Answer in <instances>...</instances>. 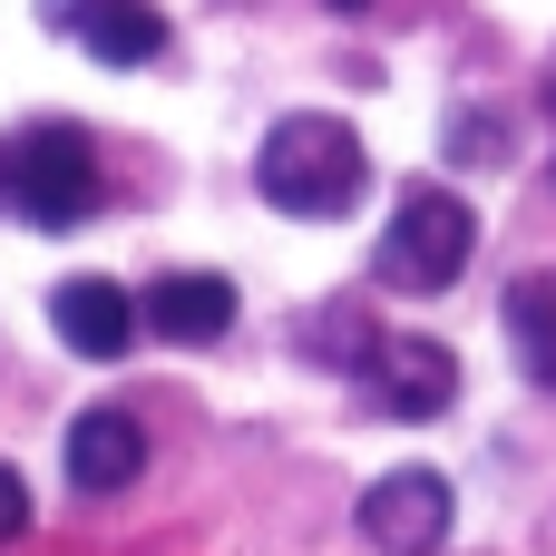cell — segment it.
<instances>
[{"label": "cell", "instance_id": "9c48e42d", "mask_svg": "<svg viewBox=\"0 0 556 556\" xmlns=\"http://www.w3.org/2000/svg\"><path fill=\"white\" fill-rule=\"evenodd\" d=\"M78 49H88L98 68H147V59L166 49V20H156V0H108V10L78 29Z\"/></svg>", "mask_w": 556, "mask_h": 556}, {"label": "cell", "instance_id": "52a82bcc", "mask_svg": "<svg viewBox=\"0 0 556 556\" xmlns=\"http://www.w3.org/2000/svg\"><path fill=\"white\" fill-rule=\"evenodd\" d=\"M59 459H68V489H127V479L147 469V430H137L127 410H78Z\"/></svg>", "mask_w": 556, "mask_h": 556}, {"label": "cell", "instance_id": "5b68a950", "mask_svg": "<svg viewBox=\"0 0 556 556\" xmlns=\"http://www.w3.org/2000/svg\"><path fill=\"white\" fill-rule=\"evenodd\" d=\"M362 538L381 556H430L450 538V479H440V469H391V479L362 498Z\"/></svg>", "mask_w": 556, "mask_h": 556}, {"label": "cell", "instance_id": "277c9868", "mask_svg": "<svg viewBox=\"0 0 556 556\" xmlns=\"http://www.w3.org/2000/svg\"><path fill=\"white\" fill-rule=\"evenodd\" d=\"M371 401H381L391 420H440V410L459 401L450 342H430V332H381V342H371Z\"/></svg>", "mask_w": 556, "mask_h": 556}, {"label": "cell", "instance_id": "7a4b0ae2", "mask_svg": "<svg viewBox=\"0 0 556 556\" xmlns=\"http://www.w3.org/2000/svg\"><path fill=\"white\" fill-rule=\"evenodd\" d=\"M0 205L20 225H88L98 215V147L78 127H20L0 147Z\"/></svg>", "mask_w": 556, "mask_h": 556}, {"label": "cell", "instance_id": "30bf717a", "mask_svg": "<svg viewBox=\"0 0 556 556\" xmlns=\"http://www.w3.org/2000/svg\"><path fill=\"white\" fill-rule=\"evenodd\" d=\"M508 342H518L528 381H547V391H556V283H547V274L508 283Z\"/></svg>", "mask_w": 556, "mask_h": 556}, {"label": "cell", "instance_id": "7c38bea8", "mask_svg": "<svg viewBox=\"0 0 556 556\" xmlns=\"http://www.w3.org/2000/svg\"><path fill=\"white\" fill-rule=\"evenodd\" d=\"M98 10H108V0H39V20H49V29H88Z\"/></svg>", "mask_w": 556, "mask_h": 556}, {"label": "cell", "instance_id": "4fadbf2b", "mask_svg": "<svg viewBox=\"0 0 556 556\" xmlns=\"http://www.w3.org/2000/svg\"><path fill=\"white\" fill-rule=\"evenodd\" d=\"M332 10H362V0H332Z\"/></svg>", "mask_w": 556, "mask_h": 556}, {"label": "cell", "instance_id": "ba28073f", "mask_svg": "<svg viewBox=\"0 0 556 556\" xmlns=\"http://www.w3.org/2000/svg\"><path fill=\"white\" fill-rule=\"evenodd\" d=\"M147 323L166 342H225L235 332V283L225 274H166V283H147Z\"/></svg>", "mask_w": 556, "mask_h": 556}, {"label": "cell", "instance_id": "8992f818", "mask_svg": "<svg viewBox=\"0 0 556 556\" xmlns=\"http://www.w3.org/2000/svg\"><path fill=\"white\" fill-rule=\"evenodd\" d=\"M49 323H59V342H68L78 362H117V352L137 342V303H127L108 274L59 283V293H49Z\"/></svg>", "mask_w": 556, "mask_h": 556}, {"label": "cell", "instance_id": "8fae6325", "mask_svg": "<svg viewBox=\"0 0 556 556\" xmlns=\"http://www.w3.org/2000/svg\"><path fill=\"white\" fill-rule=\"evenodd\" d=\"M29 528V489H20V469H0V547Z\"/></svg>", "mask_w": 556, "mask_h": 556}, {"label": "cell", "instance_id": "3957f363", "mask_svg": "<svg viewBox=\"0 0 556 556\" xmlns=\"http://www.w3.org/2000/svg\"><path fill=\"white\" fill-rule=\"evenodd\" d=\"M469 254H479V215H469V195H450V186H410L401 215H391V235H381V274H391L401 293H440V283H459Z\"/></svg>", "mask_w": 556, "mask_h": 556}, {"label": "cell", "instance_id": "6da1fadb", "mask_svg": "<svg viewBox=\"0 0 556 556\" xmlns=\"http://www.w3.org/2000/svg\"><path fill=\"white\" fill-rule=\"evenodd\" d=\"M362 137L342 127V117H283L274 137H264V156H254V186L283 205V215H352V195H362Z\"/></svg>", "mask_w": 556, "mask_h": 556}]
</instances>
